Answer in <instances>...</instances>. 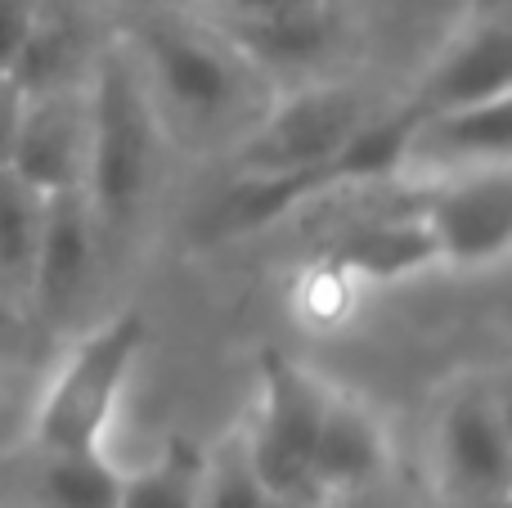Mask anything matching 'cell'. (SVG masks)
I'll list each match as a JSON object with an SVG mask.
<instances>
[{
    "label": "cell",
    "mask_w": 512,
    "mask_h": 508,
    "mask_svg": "<svg viewBox=\"0 0 512 508\" xmlns=\"http://www.w3.org/2000/svg\"><path fill=\"white\" fill-rule=\"evenodd\" d=\"M373 108L351 86H301L270 99L265 113L234 144V176H306L324 194V162L355 135ZM310 198V203H315Z\"/></svg>",
    "instance_id": "4"
},
{
    "label": "cell",
    "mask_w": 512,
    "mask_h": 508,
    "mask_svg": "<svg viewBox=\"0 0 512 508\" xmlns=\"http://www.w3.org/2000/svg\"><path fill=\"white\" fill-rule=\"evenodd\" d=\"M274 495L256 477L243 432L234 428L216 450L203 459V486H198V508H270Z\"/></svg>",
    "instance_id": "19"
},
{
    "label": "cell",
    "mask_w": 512,
    "mask_h": 508,
    "mask_svg": "<svg viewBox=\"0 0 512 508\" xmlns=\"http://www.w3.org/2000/svg\"><path fill=\"white\" fill-rule=\"evenodd\" d=\"M14 329H18V306H9L5 297H0V351H5V342L14 338Z\"/></svg>",
    "instance_id": "24"
},
{
    "label": "cell",
    "mask_w": 512,
    "mask_h": 508,
    "mask_svg": "<svg viewBox=\"0 0 512 508\" xmlns=\"http://www.w3.org/2000/svg\"><path fill=\"white\" fill-rule=\"evenodd\" d=\"M45 225V194L14 167H0V297L23 311L32 293L36 248Z\"/></svg>",
    "instance_id": "15"
},
{
    "label": "cell",
    "mask_w": 512,
    "mask_h": 508,
    "mask_svg": "<svg viewBox=\"0 0 512 508\" xmlns=\"http://www.w3.org/2000/svg\"><path fill=\"white\" fill-rule=\"evenodd\" d=\"M23 86L9 72H0V167H9L14 153V135H18V117H23Z\"/></svg>",
    "instance_id": "22"
},
{
    "label": "cell",
    "mask_w": 512,
    "mask_h": 508,
    "mask_svg": "<svg viewBox=\"0 0 512 508\" xmlns=\"http://www.w3.org/2000/svg\"><path fill=\"white\" fill-rule=\"evenodd\" d=\"M104 45L108 41L99 36L95 0H36V18L14 63V81L23 86V95L86 86Z\"/></svg>",
    "instance_id": "14"
},
{
    "label": "cell",
    "mask_w": 512,
    "mask_h": 508,
    "mask_svg": "<svg viewBox=\"0 0 512 508\" xmlns=\"http://www.w3.org/2000/svg\"><path fill=\"white\" fill-rule=\"evenodd\" d=\"M122 464L108 450H68L32 459V508H117Z\"/></svg>",
    "instance_id": "16"
},
{
    "label": "cell",
    "mask_w": 512,
    "mask_h": 508,
    "mask_svg": "<svg viewBox=\"0 0 512 508\" xmlns=\"http://www.w3.org/2000/svg\"><path fill=\"white\" fill-rule=\"evenodd\" d=\"M499 95H512V27L504 9H486L468 32L445 45L409 104H418L423 113H441V108L486 104Z\"/></svg>",
    "instance_id": "13"
},
{
    "label": "cell",
    "mask_w": 512,
    "mask_h": 508,
    "mask_svg": "<svg viewBox=\"0 0 512 508\" xmlns=\"http://www.w3.org/2000/svg\"><path fill=\"white\" fill-rule=\"evenodd\" d=\"M86 140H90V95L86 86L36 90L23 99L14 153L9 167L36 185L45 198L81 189L86 176Z\"/></svg>",
    "instance_id": "9"
},
{
    "label": "cell",
    "mask_w": 512,
    "mask_h": 508,
    "mask_svg": "<svg viewBox=\"0 0 512 508\" xmlns=\"http://www.w3.org/2000/svg\"><path fill=\"white\" fill-rule=\"evenodd\" d=\"M270 508H333V504L315 500V495H274Z\"/></svg>",
    "instance_id": "25"
},
{
    "label": "cell",
    "mask_w": 512,
    "mask_h": 508,
    "mask_svg": "<svg viewBox=\"0 0 512 508\" xmlns=\"http://www.w3.org/2000/svg\"><path fill=\"white\" fill-rule=\"evenodd\" d=\"M436 482L450 504L512 495V428L486 378L459 383L436 414Z\"/></svg>",
    "instance_id": "6"
},
{
    "label": "cell",
    "mask_w": 512,
    "mask_h": 508,
    "mask_svg": "<svg viewBox=\"0 0 512 508\" xmlns=\"http://www.w3.org/2000/svg\"><path fill=\"white\" fill-rule=\"evenodd\" d=\"M207 446L189 437H167L144 468H126L117 508H198Z\"/></svg>",
    "instance_id": "18"
},
{
    "label": "cell",
    "mask_w": 512,
    "mask_h": 508,
    "mask_svg": "<svg viewBox=\"0 0 512 508\" xmlns=\"http://www.w3.org/2000/svg\"><path fill=\"white\" fill-rule=\"evenodd\" d=\"M113 5H126L131 14H149V9H176L180 0H113Z\"/></svg>",
    "instance_id": "26"
},
{
    "label": "cell",
    "mask_w": 512,
    "mask_h": 508,
    "mask_svg": "<svg viewBox=\"0 0 512 508\" xmlns=\"http://www.w3.org/2000/svg\"><path fill=\"white\" fill-rule=\"evenodd\" d=\"M454 508H512V495H486V500H463Z\"/></svg>",
    "instance_id": "27"
},
{
    "label": "cell",
    "mask_w": 512,
    "mask_h": 508,
    "mask_svg": "<svg viewBox=\"0 0 512 508\" xmlns=\"http://www.w3.org/2000/svg\"><path fill=\"white\" fill-rule=\"evenodd\" d=\"M36 18V0H0V72L14 77V63L27 45Z\"/></svg>",
    "instance_id": "21"
},
{
    "label": "cell",
    "mask_w": 512,
    "mask_h": 508,
    "mask_svg": "<svg viewBox=\"0 0 512 508\" xmlns=\"http://www.w3.org/2000/svg\"><path fill=\"white\" fill-rule=\"evenodd\" d=\"M149 347V324L140 311H117L72 342L32 410V455L108 450L117 405L135 365Z\"/></svg>",
    "instance_id": "3"
},
{
    "label": "cell",
    "mask_w": 512,
    "mask_h": 508,
    "mask_svg": "<svg viewBox=\"0 0 512 508\" xmlns=\"http://www.w3.org/2000/svg\"><path fill=\"white\" fill-rule=\"evenodd\" d=\"M90 95V140H86V176L81 194L95 216L99 243H113L144 216L158 194L167 126L149 95L135 54L126 41H108L86 81Z\"/></svg>",
    "instance_id": "2"
},
{
    "label": "cell",
    "mask_w": 512,
    "mask_h": 508,
    "mask_svg": "<svg viewBox=\"0 0 512 508\" xmlns=\"http://www.w3.org/2000/svg\"><path fill=\"white\" fill-rule=\"evenodd\" d=\"M328 383L288 351L265 347L256 374V410L243 423V446L270 495H310V455L324 419Z\"/></svg>",
    "instance_id": "5"
},
{
    "label": "cell",
    "mask_w": 512,
    "mask_h": 508,
    "mask_svg": "<svg viewBox=\"0 0 512 508\" xmlns=\"http://www.w3.org/2000/svg\"><path fill=\"white\" fill-rule=\"evenodd\" d=\"M122 41L149 81L167 131L176 122L194 140H230L234 149L270 104L261 90L265 72L248 54L234 50L221 32L185 23L176 9L135 14Z\"/></svg>",
    "instance_id": "1"
},
{
    "label": "cell",
    "mask_w": 512,
    "mask_h": 508,
    "mask_svg": "<svg viewBox=\"0 0 512 508\" xmlns=\"http://www.w3.org/2000/svg\"><path fill=\"white\" fill-rule=\"evenodd\" d=\"M99 252H104V243H99L86 194L68 189V194L45 198V225H41V248H36L27 311H36L41 320H63L81 302L90 279H95Z\"/></svg>",
    "instance_id": "11"
},
{
    "label": "cell",
    "mask_w": 512,
    "mask_h": 508,
    "mask_svg": "<svg viewBox=\"0 0 512 508\" xmlns=\"http://www.w3.org/2000/svg\"><path fill=\"white\" fill-rule=\"evenodd\" d=\"M481 9H504V0H481Z\"/></svg>",
    "instance_id": "28"
},
{
    "label": "cell",
    "mask_w": 512,
    "mask_h": 508,
    "mask_svg": "<svg viewBox=\"0 0 512 508\" xmlns=\"http://www.w3.org/2000/svg\"><path fill=\"white\" fill-rule=\"evenodd\" d=\"M319 257L337 261L355 284H396L427 266H441L432 230L418 216V198L409 207H382L360 221H346L324 239Z\"/></svg>",
    "instance_id": "12"
},
{
    "label": "cell",
    "mask_w": 512,
    "mask_h": 508,
    "mask_svg": "<svg viewBox=\"0 0 512 508\" xmlns=\"http://www.w3.org/2000/svg\"><path fill=\"white\" fill-rule=\"evenodd\" d=\"M221 36L243 50L256 68H306L315 54H324L328 45V23L324 9H288L274 18H256V23H221Z\"/></svg>",
    "instance_id": "17"
},
{
    "label": "cell",
    "mask_w": 512,
    "mask_h": 508,
    "mask_svg": "<svg viewBox=\"0 0 512 508\" xmlns=\"http://www.w3.org/2000/svg\"><path fill=\"white\" fill-rule=\"evenodd\" d=\"M418 216L432 230L441 266H499L512 248V167L423 180Z\"/></svg>",
    "instance_id": "7"
},
{
    "label": "cell",
    "mask_w": 512,
    "mask_h": 508,
    "mask_svg": "<svg viewBox=\"0 0 512 508\" xmlns=\"http://www.w3.org/2000/svg\"><path fill=\"white\" fill-rule=\"evenodd\" d=\"M512 162V95L486 99V104L441 108L418 113V126L409 135L405 176L441 180L463 171L508 167Z\"/></svg>",
    "instance_id": "10"
},
{
    "label": "cell",
    "mask_w": 512,
    "mask_h": 508,
    "mask_svg": "<svg viewBox=\"0 0 512 508\" xmlns=\"http://www.w3.org/2000/svg\"><path fill=\"white\" fill-rule=\"evenodd\" d=\"M387 464H391V441L382 419L360 396L328 387L315 455H310V495L333 508L355 504L382 482Z\"/></svg>",
    "instance_id": "8"
},
{
    "label": "cell",
    "mask_w": 512,
    "mask_h": 508,
    "mask_svg": "<svg viewBox=\"0 0 512 508\" xmlns=\"http://www.w3.org/2000/svg\"><path fill=\"white\" fill-rule=\"evenodd\" d=\"M221 9V23H256V18H274L288 9H306L319 0H212Z\"/></svg>",
    "instance_id": "23"
},
{
    "label": "cell",
    "mask_w": 512,
    "mask_h": 508,
    "mask_svg": "<svg viewBox=\"0 0 512 508\" xmlns=\"http://www.w3.org/2000/svg\"><path fill=\"white\" fill-rule=\"evenodd\" d=\"M355 297H360V284H355L337 261L315 252V257L306 261V270L297 275V284H292V311H297V320H306L310 329H337V324L351 320Z\"/></svg>",
    "instance_id": "20"
}]
</instances>
